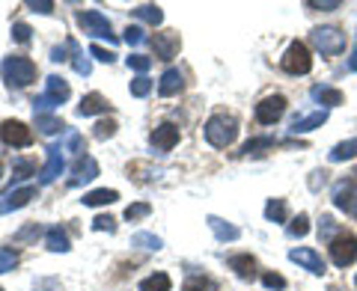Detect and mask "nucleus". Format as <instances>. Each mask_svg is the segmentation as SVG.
<instances>
[{
  "label": "nucleus",
  "mask_w": 357,
  "mask_h": 291,
  "mask_svg": "<svg viewBox=\"0 0 357 291\" xmlns=\"http://www.w3.org/2000/svg\"><path fill=\"white\" fill-rule=\"evenodd\" d=\"M286 113V98L283 95H265L259 104H256L253 116L259 125H274V122H280Z\"/></svg>",
  "instance_id": "9d476101"
},
{
  "label": "nucleus",
  "mask_w": 357,
  "mask_h": 291,
  "mask_svg": "<svg viewBox=\"0 0 357 291\" xmlns=\"http://www.w3.org/2000/svg\"><path fill=\"white\" fill-rule=\"evenodd\" d=\"M310 95H312V102L325 104V110H331V107H340V104L345 102L342 89H337V86H328V84H316V86L310 89Z\"/></svg>",
  "instance_id": "f3484780"
},
{
  "label": "nucleus",
  "mask_w": 357,
  "mask_h": 291,
  "mask_svg": "<svg viewBox=\"0 0 357 291\" xmlns=\"http://www.w3.org/2000/svg\"><path fill=\"white\" fill-rule=\"evenodd\" d=\"M178 137H182V134H178V128L173 125V122H161V125L152 131L149 143H152V149H158V152L164 155V152H173V149H176Z\"/></svg>",
  "instance_id": "ddd939ff"
},
{
  "label": "nucleus",
  "mask_w": 357,
  "mask_h": 291,
  "mask_svg": "<svg viewBox=\"0 0 357 291\" xmlns=\"http://www.w3.org/2000/svg\"><path fill=\"white\" fill-rule=\"evenodd\" d=\"M274 146H277L274 137H250L248 143L241 146V155L244 158H250V155H262L265 149H274Z\"/></svg>",
  "instance_id": "cd10ccee"
},
{
  "label": "nucleus",
  "mask_w": 357,
  "mask_h": 291,
  "mask_svg": "<svg viewBox=\"0 0 357 291\" xmlns=\"http://www.w3.org/2000/svg\"><path fill=\"white\" fill-rule=\"evenodd\" d=\"M307 6L310 9H321V13H331V9H340L342 3H340V0H325V3H319V0H310Z\"/></svg>",
  "instance_id": "09e8293b"
},
{
  "label": "nucleus",
  "mask_w": 357,
  "mask_h": 291,
  "mask_svg": "<svg viewBox=\"0 0 357 291\" xmlns=\"http://www.w3.org/2000/svg\"><path fill=\"white\" fill-rule=\"evenodd\" d=\"M69 95H72L69 84H66L60 74H51L48 81H45V93L33 102V116H51V110H57L60 104L69 102Z\"/></svg>",
  "instance_id": "f257e3e1"
},
{
  "label": "nucleus",
  "mask_w": 357,
  "mask_h": 291,
  "mask_svg": "<svg viewBox=\"0 0 357 291\" xmlns=\"http://www.w3.org/2000/svg\"><path fill=\"white\" fill-rule=\"evenodd\" d=\"M126 63H128V69H134L137 74H146L149 65H152V57H146V54H131Z\"/></svg>",
  "instance_id": "4c0bfd02"
},
{
  "label": "nucleus",
  "mask_w": 357,
  "mask_h": 291,
  "mask_svg": "<svg viewBox=\"0 0 357 291\" xmlns=\"http://www.w3.org/2000/svg\"><path fill=\"white\" fill-rule=\"evenodd\" d=\"M122 39H126L128 45H143V42H146V33H143V27L131 24V27H126V36H122Z\"/></svg>",
  "instance_id": "a18cd8bd"
},
{
  "label": "nucleus",
  "mask_w": 357,
  "mask_h": 291,
  "mask_svg": "<svg viewBox=\"0 0 357 291\" xmlns=\"http://www.w3.org/2000/svg\"><path fill=\"white\" fill-rule=\"evenodd\" d=\"M289 259H292L295 265H301L304 271H310V274H316V276H321V274H328V265H325V259L312 250V247H298V250H292L289 253Z\"/></svg>",
  "instance_id": "f8f14e48"
},
{
  "label": "nucleus",
  "mask_w": 357,
  "mask_h": 291,
  "mask_svg": "<svg viewBox=\"0 0 357 291\" xmlns=\"http://www.w3.org/2000/svg\"><path fill=\"white\" fill-rule=\"evenodd\" d=\"M182 89H185V77H182V72H178V69H167V72L161 74V81H158V93H161L164 98L178 95Z\"/></svg>",
  "instance_id": "aec40b11"
},
{
  "label": "nucleus",
  "mask_w": 357,
  "mask_h": 291,
  "mask_svg": "<svg viewBox=\"0 0 357 291\" xmlns=\"http://www.w3.org/2000/svg\"><path fill=\"white\" fill-rule=\"evenodd\" d=\"M93 229H96V232H116V220L110 217V214H98V217L93 220Z\"/></svg>",
  "instance_id": "c03bdc74"
},
{
  "label": "nucleus",
  "mask_w": 357,
  "mask_h": 291,
  "mask_svg": "<svg viewBox=\"0 0 357 291\" xmlns=\"http://www.w3.org/2000/svg\"><path fill=\"white\" fill-rule=\"evenodd\" d=\"M89 57L93 60H98V63H114L116 60V54L114 51H107V48H102V45H89Z\"/></svg>",
  "instance_id": "79ce46f5"
},
{
  "label": "nucleus",
  "mask_w": 357,
  "mask_h": 291,
  "mask_svg": "<svg viewBox=\"0 0 357 291\" xmlns=\"http://www.w3.org/2000/svg\"><path fill=\"white\" fill-rule=\"evenodd\" d=\"M149 214H152V205H149V203H134V205L126 208V220H128V223H137V220L149 217Z\"/></svg>",
  "instance_id": "c9c22d12"
},
{
  "label": "nucleus",
  "mask_w": 357,
  "mask_h": 291,
  "mask_svg": "<svg viewBox=\"0 0 357 291\" xmlns=\"http://www.w3.org/2000/svg\"><path fill=\"white\" fill-rule=\"evenodd\" d=\"M33 119H36V128L45 134V137H51V134H57V131L66 128V122L60 116H33Z\"/></svg>",
  "instance_id": "7c9ffc66"
},
{
  "label": "nucleus",
  "mask_w": 357,
  "mask_h": 291,
  "mask_svg": "<svg viewBox=\"0 0 357 291\" xmlns=\"http://www.w3.org/2000/svg\"><path fill=\"white\" fill-rule=\"evenodd\" d=\"M45 247H48L51 253H69L72 244H69V235H66L63 226H51L48 232H45Z\"/></svg>",
  "instance_id": "4be33fe9"
},
{
  "label": "nucleus",
  "mask_w": 357,
  "mask_h": 291,
  "mask_svg": "<svg viewBox=\"0 0 357 291\" xmlns=\"http://www.w3.org/2000/svg\"><path fill=\"white\" fill-rule=\"evenodd\" d=\"M0 140L6 146H13V149H27L33 143V131L18 119H3L0 122Z\"/></svg>",
  "instance_id": "6e6552de"
},
{
  "label": "nucleus",
  "mask_w": 357,
  "mask_h": 291,
  "mask_svg": "<svg viewBox=\"0 0 357 291\" xmlns=\"http://www.w3.org/2000/svg\"><path fill=\"white\" fill-rule=\"evenodd\" d=\"M310 42L312 48H316L319 54H325V57H337V54L345 51V45H349V39H345V33L340 27H316L310 33Z\"/></svg>",
  "instance_id": "20e7f679"
},
{
  "label": "nucleus",
  "mask_w": 357,
  "mask_h": 291,
  "mask_svg": "<svg viewBox=\"0 0 357 291\" xmlns=\"http://www.w3.org/2000/svg\"><path fill=\"white\" fill-rule=\"evenodd\" d=\"M149 93H152V81H149V77L146 74L134 77V81H131V95L134 98H146Z\"/></svg>",
  "instance_id": "e433bc0d"
},
{
  "label": "nucleus",
  "mask_w": 357,
  "mask_h": 291,
  "mask_svg": "<svg viewBox=\"0 0 357 291\" xmlns=\"http://www.w3.org/2000/svg\"><path fill=\"white\" fill-rule=\"evenodd\" d=\"M131 247H137V250H155V253H158L164 247V241L158 238V235H152V232H134L131 235Z\"/></svg>",
  "instance_id": "bb28decb"
},
{
  "label": "nucleus",
  "mask_w": 357,
  "mask_h": 291,
  "mask_svg": "<svg viewBox=\"0 0 357 291\" xmlns=\"http://www.w3.org/2000/svg\"><path fill=\"white\" fill-rule=\"evenodd\" d=\"M182 291H218V285L211 283V279H206V276H194V279H188V283L182 285Z\"/></svg>",
  "instance_id": "58836bf2"
},
{
  "label": "nucleus",
  "mask_w": 357,
  "mask_h": 291,
  "mask_svg": "<svg viewBox=\"0 0 357 291\" xmlns=\"http://www.w3.org/2000/svg\"><path fill=\"white\" fill-rule=\"evenodd\" d=\"M66 170V161H63V146L60 143H51L48 146V161H45L42 173H39V184H54Z\"/></svg>",
  "instance_id": "9b49d317"
},
{
  "label": "nucleus",
  "mask_w": 357,
  "mask_h": 291,
  "mask_svg": "<svg viewBox=\"0 0 357 291\" xmlns=\"http://www.w3.org/2000/svg\"><path fill=\"white\" fill-rule=\"evenodd\" d=\"M72 65H75V72H77V74H84V77H86L89 72H93V63H89V60L84 57V54H81V57H75V63H72Z\"/></svg>",
  "instance_id": "8fccbe9b"
},
{
  "label": "nucleus",
  "mask_w": 357,
  "mask_h": 291,
  "mask_svg": "<svg viewBox=\"0 0 357 291\" xmlns=\"http://www.w3.org/2000/svg\"><path fill=\"white\" fill-rule=\"evenodd\" d=\"M0 178H3V161H0Z\"/></svg>",
  "instance_id": "6e6d98bb"
},
{
  "label": "nucleus",
  "mask_w": 357,
  "mask_h": 291,
  "mask_svg": "<svg viewBox=\"0 0 357 291\" xmlns=\"http://www.w3.org/2000/svg\"><path fill=\"white\" fill-rule=\"evenodd\" d=\"M331 262L337 267H349L357 259V235L354 232H340L337 238H331Z\"/></svg>",
  "instance_id": "0eeeda50"
},
{
  "label": "nucleus",
  "mask_w": 357,
  "mask_h": 291,
  "mask_svg": "<svg viewBox=\"0 0 357 291\" xmlns=\"http://www.w3.org/2000/svg\"><path fill=\"white\" fill-rule=\"evenodd\" d=\"M354 285H357V274H354Z\"/></svg>",
  "instance_id": "4d7b16f0"
},
{
  "label": "nucleus",
  "mask_w": 357,
  "mask_h": 291,
  "mask_svg": "<svg viewBox=\"0 0 357 291\" xmlns=\"http://www.w3.org/2000/svg\"><path fill=\"white\" fill-rule=\"evenodd\" d=\"M349 72H357V42H354V51H351V60H349Z\"/></svg>",
  "instance_id": "5fc2aeb1"
},
{
  "label": "nucleus",
  "mask_w": 357,
  "mask_h": 291,
  "mask_svg": "<svg viewBox=\"0 0 357 291\" xmlns=\"http://www.w3.org/2000/svg\"><path fill=\"white\" fill-rule=\"evenodd\" d=\"M229 267H232V271H236L241 279H256V267H259V265H256V259H253L250 253H241V255H232Z\"/></svg>",
  "instance_id": "5701e85b"
},
{
  "label": "nucleus",
  "mask_w": 357,
  "mask_h": 291,
  "mask_svg": "<svg viewBox=\"0 0 357 291\" xmlns=\"http://www.w3.org/2000/svg\"><path fill=\"white\" fill-rule=\"evenodd\" d=\"M325 175H328L325 170H316V173H312V178H310V187H312V190H319L321 184H325V182H328V178H325Z\"/></svg>",
  "instance_id": "603ef678"
},
{
  "label": "nucleus",
  "mask_w": 357,
  "mask_h": 291,
  "mask_svg": "<svg viewBox=\"0 0 357 291\" xmlns=\"http://www.w3.org/2000/svg\"><path fill=\"white\" fill-rule=\"evenodd\" d=\"M98 175V164L96 158H89V155H84V158H77L75 166H72V178H69V184L72 187H81L86 182H93V178Z\"/></svg>",
  "instance_id": "dca6fc26"
},
{
  "label": "nucleus",
  "mask_w": 357,
  "mask_h": 291,
  "mask_svg": "<svg viewBox=\"0 0 357 291\" xmlns=\"http://www.w3.org/2000/svg\"><path fill=\"white\" fill-rule=\"evenodd\" d=\"M280 69L286 74H310V69H312V54H310V48L301 39L289 42L286 54L280 57Z\"/></svg>",
  "instance_id": "39448f33"
},
{
  "label": "nucleus",
  "mask_w": 357,
  "mask_h": 291,
  "mask_svg": "<svg viewBox=\"0 0 357 291\" xmlns=\"http://www.w3.org/2000/svg\"><path fill=\"white\" fill-rule=\"evenodd\" d=\"M134 18L146 21V24H152V27H158L164 21V13H161V6H155V3H140L137 9H134Z\"/></svg>",
  "instance_id": "a878e982"
},
{
  "label": "nucleus",
  "mask_w": 357,
  "mask_h": 291,
  "mask_svg": "<svg viewBox=\"0 0 357 291\" xmlns=\"http://www.w3.org/2000/svg\"><path fill=\"white\" fill-rule=\"evenodd\" d=\"M149 42H152L155 57H158V60H173V57H176V51L182 48V39H178V33H173V30L155 33Z\"/></svg>",
  "instance_id": "4468645a"
},
{
  "label": "nucleus",
  "mask_w": 357,
  "mask_h": 291,
  "mask_svg": "<svg viewBox=\"0 0 357 291\" xmlns=\"http://www.w3.org/2000/svg\"><path fill=\"white\" fill-rule=\"evenodd\" d=\"M66 152H72V155H77V158H84V152H86L84 134H77V131H69V134H66Z\"/></svg>",
  "instance_id": "473e14b6"
},
{
  "label": "nucleus",
  "mask_w": 357,
  "mask_h": 291,
  "mask_svg": "<svg viewBox=\"0 0 357 291\" xmlns=\"http://www.w3.org/2000/svg\"><path fill=\"white\" fill-rule=\"evenodd\" d=\"M333 205L357 220V178H342L333 187Z\"/></svg>",
  "instance_id": "1a4fd4ad"
},
{
  "label": "nucleus",
  "mask_w": 357,
  "mask_h": 291,
  "mask_svg": "<svg viewBox=\"0 0 357 291\" xmlns=\"http://www.w3.org/2000/svg\"><path fill=\"white\" fill-rule=\"evenodd\" d=\"M328 158H331L333 164H342V161H351V158H357V137L337 143V146H333V149H331Z\"/></svg>",
  "instance_id": "393cba45"
},
{
  "label": "nucleus",
  "mask_w": 357,
  "mask_h": 291,
  "mask_svg": "<svg viewBox=\"0 0 357 291\" xmlns=\"http://www.w3.org/2000/svg\"><path fill=\"white\" fill-rule=\"evenodd\" d=\"M69 51L75 54V57L81 54V51H77V42L75 39H66L63 45H57V48L51 51V63H66V60H69Z\"/></svg>",
  "instance_id": "2f4dec72"
},
{
  "label": "nucleus",
  "mask_w": 357,
  "mask_h": 291,
  "mask_svg": "<svg viewBox=\"0 0 357 291\" xmlns=\"http://www.w3.org/2000/svg\"><path fill=\"white\" fill-rule=\"evenodd\" d=\"M328 122V110L321 107V110H316V113H307V116H298L295 122H292V134H310V131H316V128H321Z\"/></svg>",
  "instance_id": "6ab92c4d"
},
{
  "label": "nucleus",
  "mask_w": 357,
  "mask_h": 291,
  "mask_svg": "<svg viewBox=\"0 0 357 291\" xmlns=\"http://www.w3.org/2000/svg\"><path fill=\"white\" fill-rule=\"evenodd\" d=\"M286 232H289V238H304V235L310 232V217H307V214H298V217L286 226Z\"/></svg>",
  "instance_id": "f704fd0d"
},
{
  "label": "nucleus",
  "mask_w": 357,
  "mask_h": 291,
  "mask_svg": "<svg viewBox=\"0 0 357 291\" xmlns=\"http://www.w3.org/2000/svg\"><path fill=\"white\" fill-rule=\"evenodd\" d=\"M331 232H333V217H321V223H319V238H331Z\"/></svg>",
  "instance_id": "3c124183"
},
{
  "label": "nucleus",
  "mask_w": 357,
  "mask_h": 291,
  "mask_svg": "<svg viewBox=\"0 0 357 291\" xmlns=\"http://www.w3.org/2000/svg\"><path fill=\"white\" fill-rule=\"evenodd\" d=\"M18 265V253L9 247H0V274H9Z\"/></svg>",
  "instance_id": "ea45409f"
},
{
  "label": "nucleus",
  "mask_w": 357,
  "mask_h": 291,
  "mask_svg": "<svg viewBox=\"0 0 357 291\" xmlns=\"http://www.w3.org/2000/svg\"><path fill=\"white\" fill-rule=\"evenodd\" d=\"M27 6H30V13H39V15H51V13H54V3H51V0H39V3L33 0V3H27Z\"/></svg>",
  "instance_id": "de8ad7c7"
},
{
  "label": "nucleus",
  "mask_w": 357,
  "mask_h": 291,
  "mask_svg": "<svg viewBox=\"0 0 357 291\" xmlns=\"http://www.w3.org/2000/svg\"><path fill=\"white\" fill-rule=\"evenodd\" d=\"M119 194L116 190H110V187H98V190H89V194H84L81 203L89 205V208H96V205H110V203H116Z\"/></svg>",
  "instance_id": "b1692460"
},
{
  "label": "nucleus",
  "mask_w": 357,
  "mask_h": 291,
  "mask_svg": "<svg viewBox=\"0 0 357 291\" xmlns=\"http://www.w3.org/2000/svg\"><path fill=\"white\" fill-rule=\"evenodd\" d=\"M77 27H81L86 36H93V39H107L110 45L116 42L114 27H110L107 15H102L98 9H86V13H77Z\"/></svg>",
  "instance_id": "423d86ee"
},
{
  "label": "nucleus",
  "mask_w": 357,
  "mask_h": 291,
  "mask_svg": "<svg viewBox=\"0 0 357 291\" xmlns=\"http://www.w3.org/2000/svg\"><path fill=\"white\" fill-rule=\"evenodd\" d=\"M170 288H173V283L167 274H152L137 285V291H170Z\"/></svg>",
  "instance_id": "c756f323"
},
{
  "label": "nucleus",
  "mask_w": 357,
  "mask_h": 291,
  "mask_svg": "<svg viewBox=\"0 0 357 291\" xmlns=\"http://www.w3.org/2000/svg\"><path fill=\"white\" fill-rule=\"evenodd\" d=\"M107 110H110V102L102 93H89L77 104V116H96V113H107Z\"/></svg>",
  "instance_id": "a211bd4d"
},
{
  "label": "nucleus",
  "mask_w": 357,
  "mask_h": 291,
  "mask_svg": "<svg viewBox=\"0 0 357 291\" xmlns=\"http://www.w3.org/2000/svg\"><path fill=\"white\" fill-rule=\"evenodd\" d=\"M262 285H265V288H271V291H283V288H286V279H283L280 274L268 271V274H262Z\"/></svg>",
  "instance_id": "37998d69"
},
{
  "label": "nucleus",
  "mask_w": 357,
  "mask_h": 291,
  "mask_svg": "<svg viewBox=\"0 0 357 291\" xmlns=\"http://www.w3.org/2000/svg\"><path fill=\"white\" fill-rule=\"evenodd\" d=\"M33 235H39V226H30V229H24V232H18V241L33 238Z\"/></svg>",
  "instance_id": "864d4df0"
},
{
  "label": "nucleus",
  "mask_w": 357,
  "mask_h": 291,
  "mask_svg": "<svg viewBox=\"0 0 357 291\" xmlns=\"http://www.w3.org/2000/svg\"><path fill=\"white\" fill-rule=\"evenodd\" d=\"M206 223H208V229L215 232L218 241H238V238H241V229H238V226H232V223L220 220V217H215V214H208Z\"/></svg>",
  "instance_id": "412c9836"
},
{
  "label": "nucleus",
  "mask_w": 357,
  "mask_h": 291,
  "mask_svg": "<svg viewBox=\"0 0 357 291\" xmlns=\"http://www.w3.org/2000/svg\"><path fill=\"white\" fill-rule=\"evenodd\" d=\"M13 175H15V178H30V175H36V161H30V158H15V161H13Z\"/></svg>",
  "instance_id": "72a5a7b5"
},
{
  "label": "nucleus",
  "mask_w": 357,
  "mask_h": 291,
  "mask_svg": "<svg viewBox=\"0 0 357 291\" xmlns=\"http://www.w3.org/2000/svg\"><path fill=\"white\" fill-rule=\"evenodd\" d=\"M0 74H3V84L9 89H24L36 81V63L30 57H18L15 54V57H6L0 63Z\"/></svg>",
  "instance_id": "f03ea898"
},
{
  "label": "nucleus",
  "mask_w": 357,
  "mask_h": 291,
  "mask_svg": "<svg viewBox=\"0 0 357 291\" xmlns=\"http://www.w3.org/2000/svg\"><path fill=\"white\" fill-rule=\"evenodd\" d=\"M96 140H107V137H114L116 134V122L114 119H102V122H96Z\"/></svg>",
  "instance_id": "a19ab883"
},
{
  "label": "nucleus",
  "mask_w": 357,
  "mask_h": 291,
  "mask_svg": "<svg viewBox=\"0 0 357 291\" xmlns=\"http://www.w3.org/2000/svg\"><path fill=\"white\" fill-rule=\"evenodd\" d=\"M30 33H33V30L24 24V21H15V24H13V39L21 42V45H27V42H30Z\"/></svg>",
  "instance_id": "49530a36"
},
{
  "label": "nucleus",
  "mask_w": 357,
  "mask_h": 291,
  "mask_svg": "<svg viewBox=\"0 0 357 291\" xmlns=\"http://www.w3.org/2000/svg\"><path fill=\"white\" fill-rule=\"evenodd\" d=\"M265 217L271 220V223H286V220H289V205H286V199H268Z\"/></svg>",
  "instance_id": "c85d7f7f"
},
{
  "label": "nucleus",
  "mask_w": 357,
  "mask_h": 291,
  "mask_svg": "<svg viewBox=\"0 0 357 291\" xmlns=\"http://www.w3.org/2000/svg\"><path fill=\"white\" fill-rule=\"evenodd\" d=\"M36 196V187L33 184H24V187H15V190H9V194L0 196V214H9V211H18V208H24L30 199Z\"/></svg>",
  "instance_id": "2eb2a0df"
},
{
  "label": "nucleus",
  "mask_w": 357,
  "mask_h": 291,
  "mask_svg": "<svg viewBox=\"0 0 357 291\" xmlns=\"http://www.w3.org/2000/svg\"><path fill=\"white\" fill-rule=\"evenodd\" d=\"M238 137V119L227 116V113H215L206 122V140L215 146V149H227Z\"/></svg>",
  "instance_id": "7ed1b4c3"
},
{
  "label": "nucleus",
  "mask_w": 357,
  "mask_h": 291,
  "mask_svg": "<svg viewBox=\"0 0 357 291\" xmlns=\"http://www.w3.org/2000/svg\"><path fill=\"white\" fill-rule=\"evenodd\" d=\"M0 291H3V288H0Z\"/></svg>",
  "instance_id": "13d9d810"
}]
</instances>
